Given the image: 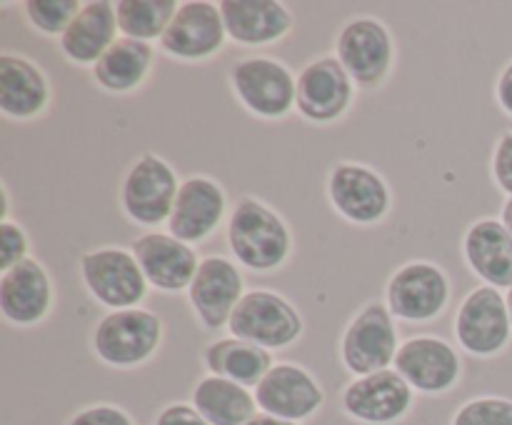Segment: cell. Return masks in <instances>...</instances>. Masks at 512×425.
I'll use <instances>...</instances> for the list:
<instances>
[{"instance_id":"obj_1","label":"cell","mask_w":512,"mask_h":425,"mask_svg":"<svg viewBox=\"0 0 512 425\" xmlns=\"http://www.w3.org/2000/svg\"><path fill=\"white\" fill-rule=\"evenodd\" d=\"M228 245L243 268L270 273L288 263L293 235L273 208L255 198H240L230 210Z\"/></svg>"},{"instance_id":"obj_2","label":"cell","mask_w":512,"mask_h":425,"mask_svg":"<svg viewBox=\"0 0 512 425\" xmlns=\"http://www.w3.org/2000/svg\"><path fill=\"white\" fill-rule=\"evenodd\" d=\"M163 343V320L148 308L110 310L93 328V350L110 368H135Z\"/></svg>"},{"instance_id":"obj_3","label":"cell","mask_w":512,"mask_h":425,"mask_svg":"<svg viewBox=\"0 0 512 425\" xmlns=\"http://www.w3.org/2000/svg\"><path fill=\"white\" fill-rule=\"evenodd\" d=\"M303 315L285 295L268 288H253L240 298L230 315L233 338L248 340L265 350L288 348L303 335Z\"/></svg>"},{"instance_id":"obj_4","label":"cell","mask_w":512,"mask_h":425,"mask_svg":"<svg viewBox=\"0 0 512 425\" xmlns=\"http://www.w3.org/2000/svg\"><path fill=\"white\" fill-rule=\"evenodd\" d=\"M80 280L95 303L108 310L140 308L148 295V280L133 250L95 248L80 255Z\"/></svg>"},{"instance_id":"obj_5","label":"cell","mask_w":512,"mask_h":425,"mask_svg":"<svg viewBox=\"0 0 512 425\" xmlns=\"http://www.w3.org/2000/svg\"><path fill=\"white\" fill-rule=\"evenodd\" d=\"M178 190V175L168 160L155 153H143L125 173L120 185V205L133 223L155 228L170 220Z\"/></svg>"},{"instance_id":"obj_6","label":"cell","mask_w":512,"mask_h":425,"mask_svg":"<svg viewBox=\"0 0 512 425\" xmlns=\"http://www.w3.org/2000/svg\"><path fill=\"white\" fill-rule=\"evenodd\" d=\"M400 340L395 328V315L388 305L368 303L355 313L340 343V360L345 370L355 378L370 373H380L395 365Z\"/></svg>"},{"instance_id":"obj_7","label":"cell","mask_w":512,"mask_h":425,"mask_svg":"<svg viewBox=\"0 0 512 425\" xmlns=\"http://www.w3.org/2000/svg\"><path fill=\"white\" fill-rule=\"evenodd\" d=\"M335 58L360 88H380L395 60V43L388 25L360 15L348 20L335 38Z\"/></svg>"},{"instance_id":"obj_8","label":"cell","mask_w":512,"mask_h":425,"mask_svg":"<svg viewBox=\"0 0 512 425\" xmlns=\"http://www.w3.org/2000/svg\"><path fill=\"white\" fill-rule=\"evenodd\" d=\"M230 88L248 113L273 120L295 108L298 78L280 60L258 55L230 68Z\"/></svg>"},{"instance_id":"obj_9","label":"cell","mask_w":512,"mask_h":425,"mask_svg":"<svg viewBox=\"0 0 512 425\" xmlns=\"http://www.w3.org/2000/svg\"><path fill=\"white\" fill-rule=\"evenodd\" d=\"M455 338L460 348L475 358H493L503 353L512 338L505 295L493 285L470 290L455 315Z\"/></svg>"},{"instance_id":"obj_10","label":"cell","mask_w":512,"mask_h":425,"mask_svg":"<svg viewBox=\"0 0 512 425\" xmlns=\"http://www.w3.org/2000/svg\"><path fill=\"white\" fill-rule=\"evenodd\" d=\"M450 300V280L440 265L430 260H410L400 265L385 288L390 313L410 323L438 318Z\"/></svg>"},{"instance_id":"obj_11","label":"cell","mask_w":512,"mask_h":425,"mask_svg":"<svg viewBox=\"0 0 512 425\" xmlns=\"http://www.w3.org/2000/svg\"><path fill=\"white\" fill-rule=\"evenodd\" d=\"M415 390L395 368L360 375L345 385L340 403L353 420L365 425H393L413 408Z\"/></svg>"},{"instance_id":"obj_12","label":"cell","mask_w":512,"mask_h":425,"mask_svg":"<svg viewBox=\"0 0 512 425\" xmlns=\"http://www.w3.org/2000/svg\"><path fill=\"white\" fill-rule=\"evenodd\" d=\"M395 370L418 393L443 395L463 378V360L448 340L435 335H415L400 343Z\"/></svg>"},{"instance_id":"obj_13","label":"cell","mask_w":512,"mask_h":425,"mask_svg":"<svg viewBox=\"0 0 512 425\" xmlns=\"http://www.w3.org/2000/svg\"><path fill=\"white\" fill-rule=\"evenodd\" d=\"M253 393L260 413L275 415L290 423H303L313 418L325 403L323 385L315 380L310 370L295 363H275L270 373L255 385Z\"/></svg>"},{"instance_id":"obj_14","label":"cell","mask_w":512,"mask_h":425,"mask_svg":"<svg viewBox=\"0 0 512 425\" xmlns=\"http://www.w3.org/2000/svg\"><path fill=\"white\" fill-rule=\"evenodd\" d=\"M355 83L335 55L313 60L298 75L295 108L310 123H335L353 103Z\"/></svg>"},{"instance_id":"obj_15","label":"cell","mask_w":512,"mask_h":425,"mask_svg":"<svg viewBox=\"0 0 512 425\" xmlns=\"http://www.w3.org/2000/svg\"><path fill=\"white\" fill-rule=\"evenodd\" d=\"M328 198L355 225L380 223L390 210V188L383 175L360 163H338L330 170Z\"/></svg>"},{"instance_id":"obj_16","label":"cell","mask_w":512,"mask_h":425,"mask_svg":"<svg viewBox=\"0 0 512 425\" xmlns=\"http://www.w3.org/2000/svg\"><path fill=\"white\" fill-rule=\"evenodd\" d=\"M245 293L248 290L238 265L223 255H208L200 260L198 273L188 288V300L203 328L220 330L230 323V315Z\"/></svg>"},{"instance_id":"obj_17","label":"cell","mask_w":512,"mask_h":425,"mask_svg":"<svg viewBox=\"0 0 512 425\" xmlns=\"http://www.w3.org/2000/svg\"><path fill=\"white\" fill-rule=\"evenodd\" d=\"M228 40L220 5L208 0H185L160 38V48L178 60L213 58Z\"/></svg>"},{"instance_id":"obj_18","label":"cell","mask_w":512,"mask_h":425,"mask_svg":"<svg viewBox=\"0 0 512 425\" xmlns=\"http://www.w3.org/2000/svg\"><path fill=\"white\" fill-rule=\"evenodd\" d=\"M228 210L223 185L208 175H193L183 180L175 198L173 215L168 220V233L183 243H203L220 228Z\"/></svg>"},{"instance_id":"obj_19","label":"cell","mask_w":512,"mask_h":425,"mask_svg":"<svg viewBox=\"0 0 512 425\" xmlns=\"http://www.w3.org/2000/svg\"><path fill=\"white\" fill-rule=\"evenodd\" d=\"M145 280L163 293L188 290L198 273V253L170 233H145L130 245Z\"/></svg>"},{"instance_id":"obj_20","label":"cell","mask_w":512,"mask_h":425,"mask_svg":"<svg viewBox=\"0 0 512 425\" xmlns=\"http://www.w3.org/2000/svg\"><path fill=\"white\" fill-rule=\"evenodd\" d=\"M53 308V283L38 260L25 258L23 263L5 270L0 278V313L8 323L28 328L48 318Z\"/></svg>"},{"instance_id":"obj_21","label":"cell","mask_w":512,"mask_h":425,"mask_svg":"<svg viewBox=\"0 0 512 425\" xmlns=\"http://www.w3.org/2000/svg\"><path fill=\"white\" fill-rule=\"evenodd\" d=\"M220 15L228 38L240 45L278 43L293 28V13L278 0H223Z\"/></svg>"},{"instance_id":"obj_22","label":"cell","mask_w":512,"mask_h":425,"mask_svg":"<svg viewBox=\"0 0 512 425\" xmlns=\"http://www.w3.org/2000/svg\"><path fill=\"white\" fill-rule=\"evenodd\" d=\"M50 103L48 75L25 55H0V110L13 120H30Z\"/></svg>"},{"instance_id":"obj_23","label":"cell","mask_w":512,"mask_h":425,"mask_svg":"<svg viewBox=\"0 0 512 425\" xmlns=\"http://www.w3.org/2000/svg\"><path fill=\"white\" fill-rule=\"evenodd\" d=\"M468 268L498 290L512 288V235L500 220L483 218L468 228L463 238Z\"/></svg>"},{"instance_id":"obj_24","label":"cell","mask_w":512,"mask_h":425,"mask_svg":"<svg viewBox=\"0 0 512 425\" xmlns=\"http://www.w3.org/2000/svg\"><path fill=\"white\" fill-rule=\"evenodd\" d=\"M118 15L110 0H90L83 3L73 23L60 35V50L75 65L93 68L105 50L118 40Z\"/></svg>"},{"instance_id":"obj_25","label":"cell","mask_w":512,"mask_h":425,"mask_svg":"<svg viewBox=\"0 0 512 425\" xmlns=\"http://www.w3.org/2000/svg\"><path fill=\"white\" fill-rule=\"evenodd\" d=\"M155 50L143 40L120 35L103 53V58L93 65V80L103 90L115 95L130 93L148 80L153 68Z\"/></svg>"},{"instance_id":"obj_26","label":"cell","mask_w":512,"mask_h":425,"mask_svg":"<svg viewBox=\"0 0 512 425\" xmlns=\"http://www.w3.org/2000/svg\"><path fill=\"white\" fill-rule=\"evenodd\" d=\"M193 408L210 425H245L258 415V400L245 385L218 375H205L193 388Z\"/></svg>"},{"instance_id":"obj_27","label":"cell","mask_w":512,"mask_h":425,"mask_svg":"<svg viewBox=\"0 0 512 425\" xmlns=\"http://www.w3.org/2000/svg\"><path fill=\"white\" fill-rule=\"evenodd\" d=\"M203 363L210 375L228 378L233 383L255 388L273 368V355L260 345L240 338H220L210 343L203 353Z\"/></svg>"},{"instance_id":"obj_28","label":"cell","mask_w":512,"mask_h":425,"mask_svg":"<svg viewBox=\"0 0 512 425\" xmlns=\"http://www.w3.org/2000/svg\"><path fill=\"white\" fill-rule=\"evenodd\" d=\"M178 8L180 3L175 0H118L115 15H118V28L125 38L150 43V40L163 38Z\"/></svg>"},{"instance_id":"obj_29","label":"cell","mask_w":512,"mask_h":425,"mask_svg":"<svg viewBox=\"0 0 512 425\" xmlns=\"http://www.w3.org/2000/svg\"><path fill=\"white\" fill-rule=\"evenodd\" d=\"M83 3L78 0H28L23 3L25 18L43 35H63Z\"/></svg>"},{"instance_id":"obj_30","label":"cell","mask_w":512,"mask_h":425,"mask_svg":"<svg viewBox=\"0 0 512 425\" xmlns=\"http://www.w3.org/2000/svg\"><path fill=\"white\" fill-rule=\"evenodd\" d=\"M450 425H512V400L500 395L468 400L460 405Z\"/></svg>"},{"instance_id":"obj_31","label":"cell","mask_w":512,"mask_h":425,"mask_svg":"<svg viewBox=\"0 0 512 425\" xmlns=\"http://www.w3.org/2000/svg\"><path fill=\"white\" fill-rule=\"evenodd\" d=\"M28 233L13 220H0V268L10 270L28 258Z\"/></svg>"},{"instance_id":"obj_32","label":"cell","mask_w":512,"mask_h":425,"mask_svg":"<svg viewBox=\"0 0 512 425\" xmlns=\"http://www.w3.org/2000/svg\"><path fill=\"white\" fill-rule=\"evenodd\" d=\"M68 425H133V418L123 408L110 403H95L78 410Z\"/></svg>"},{"instance_id":"obj_33","label":"cell","mask_w":512,"mask_h":425,"mask_svg":"<svg viewBox=\"0 0 512 425\" xmlns=\"http://www.w3.org/2000/svg\"><path fill=\"white\" fill-rule=\"evenodd\" d=\"M493 180L508 198H512V130L498 140L493 150Z\"/></svg>"},{"instance_id":"obj_34","label":"cell","mask_w":512,"mask_h":425,"mask_svg":"<svg viewBox=\"0 0 512 425\" xmlns=\"http://www.w3.org/2000/svg\"><path fill=\"white\" fill-rule=\"evenodd\" d=\"M155 425H210L198 410L193 408V403H170L168 408H163L155 418Z\"/></svg>"},{"instance_id":"obj_35","label":"cell","mask_w":512,"mask_h":425,"mask_svg":"<svg viewBox=\"0 0 512 425\" xmlns=\"http://www.w3.org/2000/svg\"><path fill=\"white\" fill-rule=\"evenodd\" d=\"M495 100L503 108V113H508L512 118V60L503 68L500 73L498 85H495Z\"/></svg>"},{"instance_id":"obj_36","label":"cell","mask_w":512,"mask_h":425,"mask_svg":"<svg viewBox=\"0 0 512 425\" xmlns=\"http://www.w3.org/2000/svg\"><path fill=\"white\" fill-rule=\"evenodd\" d=\"M245 425H300V423H290V420H283V418H275V415H268V413H258L255 418H250Z\"/></svg>"},{"instance_id":"obj_37","label":"cell","mask_w":512,"mask_h":425,"mask_svg":"<svg viewBox=\"0 0 512 425\" xmlns=\"http://www.w3.org/2000/svg\"><path fill=\"white\" fill-rule=\"evenodd\" d=\"M500 223L508 228V233L512 235V198H505L503 210H500Z\"/></svg>"},{"instance_id":"obj_38","label":"cell","mask_w":512,"mask_h":425,"mask_svg":"<svg viewBox=\"0 0 512 425\" xmlns=\"http://www.w3.org/2000/svg\"><path fill=\"white\" fill-rule=\"evenodd\" d=\"M505 303H508V313H510V323H512V288L505 293Z\"/></svg>"}]
</instances>
